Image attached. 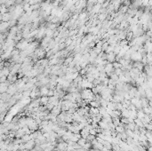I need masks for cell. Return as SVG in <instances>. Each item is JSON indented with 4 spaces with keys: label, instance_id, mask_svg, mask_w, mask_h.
<instances>
[{
    "label": "cell",
    "instance_id": "obj_1",
    "mask_svg": "<svg viewBox=\"0 0 152 151\" xmlns=\"http://www.w3.org/2000/svg\"><path fill=\"white\" fill-rule=\"evenodd\" d=\"M104 71H105V73H106V75H107V77H109V76L111 75V73L114 72V68L112 66V63L108 62V63L106 64L104 66Z\"/></svg>",
    "mask_w": 152,
    "mask_h": 151
},
{
    "label": "cell",
    "instance_id": "obj_2",
    "mask_svg": "<svg viewBox=\"0 0 152 151\" xmlns=\"http://www.w3.org/2000/svg\"><path fill=\"white\" fill-rule=\"evenodd\" d=\"M17 92H18V89H17L16 85L14 84H9V86L7 88L6 93L11 95V96H13V95H14V94L16 93Z\"/></svg>",
    "mask_w": 152,
    "mask_h": 151
},
{
    "label": "cell",
    "instance_id": "obj_3",
    "mask_svg": "<svg viewBox=\"0 0 152 151\" xmlns=\"http://www.w3.org/2000/svg\"><path fill=\"white\" fill-rule=\"evenodd\" d=\"M142 54H140L139 52H132L131 54V57H130V60H133V61H141L142 60Z\"/></svg>",
    "mask_w": 152,
    "mask_h": 151
},
{
    "label": "cell",
    "instance_id": "obj_4",
    "mask_svg": "<svg viewBox=\"0 0 152 151\" xmlns=\"http://www.w3.org/2000/svg\"><path fill=\"white\" fill-rule=\"evenodd\" d=\"M61 105L59 104V105H57V106H54L52 109H51V111H50V113L52 115H54V116H59L60 115V113L61 112Z\"/></svg>",
    "mask_w": 152,
    "mask_h": 151
},
{
    "label": "cell",
    "instance_id": "obj_5",
    "mask_svg": "<svg viewBox=\"0 0 152 151\" xmlns=\"http://www.w3.org/2000/svg\"><path fill=\"white\" fill-rule=\"evenodd\" d=\"M67 147H68V144H67V142H65V141L59 142V143H57V145H56V148H57L59 151H66L67 150Z\"/></svg>",
    "mask_w": 152,
    "mask_h": 151
},
{
    "label": "cell",
    "instance_id": "obj_6",
    "mask_svg": "<svg viewBox=\"0 0 152 151\" xmlns=\"http://www.w3.org/2000/svg\"><path fill=\"white\" fill-rule=\"evenodd\" d=\"M35 145H36L35 140H30V141H29L28 142H26V143H24V148H25V149H27V150H31V149L35 147Z\"/></svg>",
    "mask_w": 152,
    "mask_h": 151
},
{
    "label": "cell",
    "instance_id": "obj_7",
    "mask_svg": "<svg viewBox=\"0 0 152 151\" xmlns=\"http://www.w3.org/2000/svg\"><path fill=\"white\" fill-rule=\"evenodd\" d=\"M107 54L106 60H108V62H110V63H112V62L116 61V54H114L113 52L109 53V54Z\"/></svg>",
    "mask_w": 152,
    "mask_h": 151
},
{
    "label": "cell",
    "instance_id": "obj_8",
    "mask_svg": "<svg viewBox=\"0 0 152 151\" xmlns=\"http://www.w3.org/2000/svg\"><path fill=\"white\" fill-rule=\"evenodd\" d=\"M48 91H49V88H48L46 85L41 86V87L39 88V94H40V96H47Z\"/></svg>",
    "mask_w": 152,
    "mask_h": 151
},
{
    "label": "cell",
    "instance_id": "obj_9",
    "mask_svg": "<svg viewBox=\"0 0 152 151\" xmlns=\"http://www.w3.org/2000/svg\"><path fill=\"white\" fill-rule=\"evenodd\" d=\"M98 125H99V127L101 128L102 130H105V129H109V128H108V124H107V123L103 122V121H101V120L98 123Z\"/></svg>",
    "mask_w": 152,
    "mask_h": 151
},
{
    "label": "cell",
    "instance_id": "obj_10",
    "mask_svg": "<svg viewBox=\"0 0 152 151\" xmlns=\"http://www.w3.org/2000/svg\"><path fill=\"white\" fill-rule=\"evenodd\" d=\"M67 132V129H66V128H59V130H58L57 132H56V133H57L58 134V136H59V137H62V136H63V135L65 134V132Z\"/></svg>",
    "mask_w": 152,
    "mask_h": 151
},
{
    "label": "cell",
    "instance_id": "obj_11",
    "mask_svg": "<svg viewBox=\"0 0 152 151\" xmlns=\"http://www.w3.org/2000/svg\"><path fill=\"white\" fill-rule=\"evenodd\" d=\"M48 103V96H41L40 97V105L45 106Z\"/></svg>",
    "mask_w": 152,
    "mask_h": 151
},
{
    "label": "cell",
    "instance_id": "obj_12",
    "mask_svg": "<svg viewBox=\"0 0 152 151\" xmlns=\"http://www.w3.org/2000/svg\"><path fill=\"white\" fill-rule=\"evenodd\" d=\"M142 111H143V112H144V114H146V115H151L152 114V108H151L150 106L142 107Z\"/></svg>",
    "mask_w": 152,
    "mask_h": 151
},
{
    "label": "cell",
    "instance_id": "obj_13",
    "mask_svg": "<svg viewBox=\"0 0 152 151\" xmlns=\"http://www.w3.org/2000/svg\"><path fill=\"white\" fill-rule=\"evenodd\" d=\"M133 123L135 124V125H137L138 127H144V124L142 123V121L139 118H135L133 119Z\"/></svg>",
    "mask_w": 152,
    "mask_h": 151
},
{
    "label": "cell",
    "instance_id": "obj_14",
    "mask_svg": "<svg viewBox=\"0 0 152 151\" xmlns=\"http://www.w3.org/2000/svg\"><path fill=\"white\" fill-rule=\"evenodd\" d=\"M121 116L122 117L128 118L129 117V110L127 108H123L121 110Z\"/></svg>",
    "mask_w": 152,
    "mask_h": 151
},
{
    "label": "cell",
    "instance_id": "obj_15",
    "mask_svg": "<svg viewBox=\"0 0 152 151\" xmlns=\"http://www.w3.org/2000/svg\"><path fill=\"white\" fill-rule=\"evenodd\" d=\"M88 105H90V106L93 107H98V108L101 107L100 102H99V101H91L90 102H89V104Z\"/></svg>",
    "mask_w": 152,
    "mask_h": 151
},
{
    "label": "cell",
    "instance_id": "obj_16",
    "mask_svg": "<svg viewBox=\"0 0 152 151\" xmlns=\"http://www.w3.org/2000/svg\"><path fill=\"white\" fill-rule=\"evenodd\" d=\"M21 139V141H22V143H26V142H28L29 141H30V136H29V134H24L22 137L20 138Z\"/></svg>",
    "mask_w": 152,
    "mask_h": 151
},
{
    "label": "cell",
    "instance_id": "obj_17",
    "mask_svg": "<svg viewBox=\"0 0 152 151\" xmlns=\"http://www.w3.org/2000/svg\"><path fill=\"white\" fill-rule=\"evenodd\" d=\"M144 116H145V114H144V112L142 111V109H140V110H137V116H136V118H139V119H141V120H142V118L144 117Z\"/></svg>",
    "mask_w": 152,
    "mask_h": 151
},
{
    "label": "cell",
    "instance_id": "obj_18",
    "mask_svg": "<svg viewBox=\"0 0 152 151\" xmlns=\"http://www.w3.org/2000/svg\"><path fill=\"white\" fill-rule=\"evenodd\" d=\"M92 147L93 148V149H97V150H101V149H102V148H103V145L101 144V143H99V142H97V143H95L94 145H93Z\"/></svg>",
    "mask_w": 152,
    "mask_h": 151
},
{
    "label": "cell",
    "instance_id": "obj_19",
    "mask_svg": "<svg viewBox=\"0 0 152 151\" xmlns=\"http://www.w3.org/2000/svg\"><path fill=\"white\" fill-rule=\"evenodd\" d=\"M115 132H117L118 133L124 132H125V127H124V126H121V125H118V126L115 127Z\"/></svg>",
    "mask_w": 152,
    "mask_h": 151
},
{
    "label": "cell",
    "instance_id": "obj_20",
    "mask_svg": "<svg viewBox=\"0 0 152 151\" xmlns=\"http://www.w3.org/2000/svg\"><path fill=\"white\" fill-rule=\"evenodd\" d=\"M72 60H73V56H68V57L64 60L63 64H64L65 66H68V65L70 63Z\"/></svg>",
    "mask_w": 152,
    "mask_h": 151
},
{
    "label": "cell",
    "instance_id": "obj_21",
    "mask_svg": "<svg viewBox=\"0 0 152 151\" xmlns=\"http://www.w3.org/2000/svg\"><path fill=\"white\" fill-rule=\"evenodd\" d=\"M111 119H112V124H114L115 126L119 125V124H120V118L119 117H114V118H111Z\"/></svg>",
    "mask_w": 152,
    "mask_h": 151
},
{
    "label": "cell",
    "instance_id": "obj_22",
    "mask_svg": "<svg viewBox=\"0 0 152 151\" xmlns=\"http://www.w3.org/2000/svg\"><path fill=\"white\" fill-rule=\"evenodd\" d=\"M112 66L114 68V69L116 68H122V65L118 61H114V62H112Z\"/></svg>",
    "mask_w": 152,
    "mask_h": 151
},
{
    "label": "cell",
    "instance_id": "obj_23",
    "mask_svg": "<svg viewBox=\"0 0 152 151\" xmlns=\"http://www.w3.org/2000/svg\"><path fill=\"white\" fill-rule=\"evenodd\" d=\"M85 142H86L85 139H83V138H80V139H79V140L77 141V143H78L79 146H81V147H83V146L85 144Z\"/></svg>",
    "mask_w": 152,
    "mask_h": 151
},
{
    "label": "cell",
    "instance_id": "obj_24",
    "mask_svg": "<svg viewBox=\"0 0 152 151\" xmlns=\"http://www.w3.org/2000/svg\"><path fill=\"white\" fill-rule=\"evenodd\" d=\"M91 147H92V144H91V142H88V141H86L85 142V144L82 147V148H84V149H85V150H89L90 148H91Z\"/></svg>",
    "mask_w": 152,
    "mask_h": 151
},
{
    "label": "cell",
    "instance_id": "obj_25",
    "mask_svg": "<svg viewBox=\"0 0 152 151\" xmlns=\"http://www.w3.org/2000/svg\"><path fill=\"white\" fill-rule=\"evenodd\" d=\"M98 19L100 21H103L105 20V19H107V14H100L98 16Z\"/></svg>",
    "mask_w": 152,
    "mask_h": 151
},
{
    "label": "cell",
    "instance_id": "obj_26",
    "mask_svg": "<svg viewBox=\"0 0 152 151\" xmlns=\"http://www.w3.org/2000/svg\"><path fill=\"white\" fill-rule=\"evenodd\" d=\"M108 101H105V100H103V99H101V101H100V104H101V107H107V105H108Z\"/></svg>",
    "mask_w": 152,
    "mask_h": 151
},
{
    "label": "cell",
    "instance_id": "obj_27",
    "mask_svg": "<svg viewBox=\"0 0 152 151\" xmlns=\"http://www.w3.org/2000/svg\"><path fill=\"white\" fill-rule=\"evenodd\" d=\"M113 50H114V46H112V45H108V48L105 50V54H109V53H111V52H113Z\"/></svg>",
    "mask_w": 152,
    "mask_h": 151
},
{
    "label": "cell",
    "instance_id": "obj_28",
    "mask_svg": "<svg viewBox=\"0 0 152 151\" xmlns=\"http://www.w3.org/2000/svg\"><path fill=\"white\" fill-rule=\"evenodd\" d=\"M95 137L96 136H94V135H92V134H88V136L86 137V139H85V141H88V142H91L93 140H94Z\"/></svg>",
    "mask_w": 152,
    "mask_h": 151
},
{
    "label": "cell",
    "instance_id": "obj_29",
    "mask_svg": "<svg viewBox=\"0 0 152 151\" xmlns=\"http://www.w3.org/2000/svg\"><path fill=\"white\" fill-rule=\"evenodd\" d=\"M109 78L112 79V80H114V81H118V76H117V75L113 72V73H111V75L109 76Z\"/></svg>",
    "mask_w": 152,
    "mask_h": 151
},
{
    "label": "cell",
    "instance_id": "obj_30",
    "mask_svg": "<svg viewBox=\"0 0 152 151\" xmlns=\"http://www.w3.org/2000/svg\"><path fill=\"white\" fill-rule=\"evenodd\" d=\"M76 111H77V109H76V108H74V107H69V109H68L66 112H67L68 114H69V115H73L75 112H76Z\"/></svg>",
    "mask_w": 152,
    "mask_h": 151
},
{
    "label": "cell",
    "instance_id": "obj_31",
    "mask_svg": "<svg viewBox=\"0 0 152 151\" xmlns=\"http://www.w3.org/2000/svg\"><path fill=\"white\" fill-rule=\"evenodd\" d=\"M112 145V150H115V151H120V147L118 144H111Z\"/></svg>",
    "mask_w": 152,
    "mask_h": 151
},
{
    "label": "cell",
    "instance_id": "obj_32",
    "mask_svg": "<svg viewBox=\"0 0 152 151\" xmlns=\"http://www.w3.org/2000/svg\"><path fill=\"white\" fill-rule=\"evenodd\" d=\"M108 45H109V44H108V42H105V43H103V44H102V45H101V51H102V52H105V50L108 48Z\"/></svg>",
    "mask_w": 152,
    "mask_h": 151
},
{
    "label": "cell",
    "instance_id": "obj_33",
    "mask_svg": "<svg viewBox=\"0 0 152 151\" xmlns=\"http://www.w3.org/2000/svg\"><path fill=\"white\" fill-rule=\"evenodd\" d=\"M44 107H45V108H46L47 110L51 111V109H52V108H53V107H54V104H53V103H49V102H48L47 104L45 105Z\"/></svg>",
    "mask_w": 152,
    "mask_h": 151
},
{
    "label": "cell",
    "instance_id": "obj_34",
    "mask_svg": "<svg viewBox=\"0 0 152 151\" xmlns=\"http://www.w3.org/2000/svg\"><path fill=\"white\" fill-rule=\"evenodd\" d=\"M120 122H121L123 124H129V121H128V118H125V117H122L120 119Z\"/></svg>",
    "mask_w": 152,
    "mask_h": 151
},
{
    "label": "cell",
    "instance_id": "obj_35",
    "mask_svg": "<svg viewBox=\"0 0 152 151\" xmlns=\"http://www.w3.org/2000/svg\"><path fill=\"white\" fill-rule=\"evenodd\" d=\"M144 128H145L147 131H151V130H152L151 124H144Z\"/></svg>",
    "mask_w": 152,
    "mask_h": 151
},
{
    "label": "cell",
    "instance_id": "obj_36",
    "mask_svg": "<svg viewBox=\"0 0 152 151\" xmlns=\"http://www.w3.org/2000/svg\"><path fill=\"white\" fill-rule=\"evenodd\" d=\"M64 43H65V44H66V47L69 46V45H70V44H72V39H71L70 37H69L67 40L65 41Z\"/></svg>",
    "mask_w": 152,
    "mask_h": 151
},
{
    "label": "cell",
    "instance_id": "obj_37",
    "mask_svg": "<svg viewBox=\"0 0 152 151\" xmlns=\"http://www.w3.org/2000/svg\"><path fill=\"white\" fill-rule=\"evenodd\" d=\"M131 0H125V1H123V4H124V5H125V6H128L131 5Z\"/></svg>",
    "mask_w": 152,
    "mask_h": 151
},
{
    "label": "cell",
    "instance_id": "obj_38",
    "mask_svg": "<svg viewBox=\"0 0 152 151\" xmlns=\"http://www.w3.org/2000/svg\"><path fill=\"white\" fill-rule=\"evenodd\" d=\"M54 90L49 89V91H48V93H47L48 97H52V96H54Z\"/></svg>",
    "mask_w": 152,
    "mask_h": 151
},
{
    "label": "cell",
    "instance_id": "obj_39",
    "mask_svg": "<svg viewBox=\"0 0 152 151\" xmlns=\"http://www.w3.org/2000/svg\"><path fill=\"white\" fill-rule=\"evenodd\" d=\"M89 134H92V135L96 136V134H97V132H96V129H91V130H89Z\"/></svg>",
    "mask_w": 152,
    "mask_h": 151
},
{
    "label": "cell",
    "instance_id": "obj_40",
    "mask_svg": "<svg viewBox=\"0 0 152 151\" xmlns=\"http://www.w3.org/2000/svg\"><path fill=\"white\" fill-rule=\"evenodd\" d=\"M6 80H7V78L6 77H5V76H2V77H0V83H5Z\"/></svg>",
    "mask_w": 152,
    "mask_h": 151
},
{
    "label": "cell",
    "instance_id": "obj_41",
    "mask_svg": "<svg viewBox=\"0 0 152 151\" xmlns=\"http://www.w3.org/2000/svg\"><path fill=\"white\" fill-rule=\"evenodd\" d=\"M96 138V140H97V142H99V143H103V141H104V140H102V139H101V138H99V137H95Z\"/></svg>",
    "mask_w": 152,
    "mask_h": 151
},
{
    "label": "cell",
    "instance_id": "obj_42",
    "mask_svg": "<svg viewBox=\"0 0 152 151\" xmlns=\"http://www.w3.org/2000/svg\"><path fill=\"white\" fill-rule=\"evenodd\" d=\"M101 151H109V149H108L107 148L103 147V148H102V149H101Z\"/></svg>",
    "mask_w": 152,
    "mask_h": 151
},
{
    "label": "cell",
    "instance_id": "obj_43",
    "mask_svg": "<svg viewBox=\"0 0 152 151\" xmlns=\"http://www.w3.org/2000/svg\"><path fill=\"white\" fill-rule=\"evenodd\" d=\"M66 151H67V150H66Z\"/></svg>",
    "mask_w": 152,
    "mask_h": 151
}]
</instances>
